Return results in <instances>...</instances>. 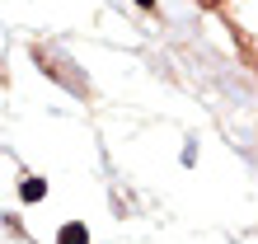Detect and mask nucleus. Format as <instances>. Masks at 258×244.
Masks as SVG:
<instances>
[{"label":"nucleus","instance_id":"f03ea898","mask_svg":"<svg viewBox=\"0 0 258 244\" xmlns=\"http://www.w3.org/2000/svg\"><path fill=\"white\" fill-rule=\"evenodd\" d=\"M19 197H24V202H42V197H47V183H42V178H24Z\"/></svg>","mask_w":258,"mask_h":244},{"label":"nucleus","instance_id":"7ed1b4c3","mask_svg":"<svg viewBox=\"0 0 258 244\" xmlns=\"http://www.w3.org/2000/svg\"><path fill=\"white\" fill-rule=\"evenodd\" d=\"M136 5H141V10H155V0H136Z\"/></svg>","mask_w":258,"mask_h":244},{"label":"nucleus","instance_id":"f257e3e1","mask_svg":"<svg viewBox=\"0 0 258 244\" xmlns=\"http://www.w3.org/2000/svg\"><path fill=\"white\" fill-rule=\"evenodd\" d=\"M56 244H89V230H85V225H80V221H71V225H66V230H61V235H56Z\"/></svg>","mask_w":258,"mask_h":244}]
</instances>
